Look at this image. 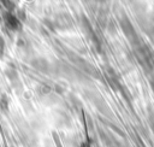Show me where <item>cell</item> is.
Segmentation results:
<instances>
[{"instance_id":"5","label":"cell","mask_w":154,"mask_h":147,"mask_svg":"<svg viewBox=\"0 0 154 147\" xmlns=\"http://www.w3.org/2000/svg\"><path fill=\"white\" fill-rule=\"evenodd\" d=\"M32 66L35 69H37L38 71H42V72H47L48 69H49V64L47 60H45L43 58H37L35 60H32Z\"/></svg>"},{"instance_id":"4","label":"cell","mask_w":154,"mask_h":147,"mask_svg":"<svg viewBox=\"0 0 154 147\" xmlns=\"http://www.w3.org/2000/svg\"><path fill=\"white\" fill-rule=\"evenodd\" d=\"M81 24H82L83 31L85 33V35H87L90 40H91L94 36H96V35H94V30H93V27H91L90 20H89L85 16H82V18H81Z\"/></svg>"},{"instance_id":"6","label":"cell","mask_w":154,"mask_h":147,"mask_svg":"<svg viewBox=\"0 0 154 147\" xmlns=\"http://www.w3.org/2000/svg\"><path fill=\"white\" fill-rule=\"evenodd\" d=\"M148 123H149L150 128L154 130V110H149V112H148Z\"/></svg>"},{"instance_id":"7","label":"cell","mask_w":154,"mask_h":147,"mask_svg":"<svg viewBox=\"0 0 154 147\" xmlns=\"http://www.w3.org/2000/svg\"><path fill=\"white\" fill-rule=\"evenodd\" d=\"M149 83H150V88H152V90L154 93V74L149 77Z\"/></svg>"},{"instance_id":"3","label":"cell","mask_w":154,"mask_h":147,"mask_svg":"<svg viewBox=\"0 0 154 147\" xmlns=\"http://www.w3.org/2000/svg\"><path fill=\"white\" fill-rule=\"evenodd\" d=\"M55 24H57V27L59 29L65 30V29H70L73 25V20H72V18H71L70 14H67V13H60L55 18Z\"/></svg>"},{"instance_id":"1","label":"cell","mask_w":154,"mask_h":147,"mask_svg":"<svg viewBox=\"0 0 154 147\" xmlns=\"http://www.w3.org/2000/svg\"><path fill=\"white\" fill-rule=\"evenodd\" d=\"M134 53H135V57H136L138 64L143 67V70L147 74H152V71L154 69V64H153L154 57H153L150 48L146 45H141L135 48Z\"/></svg>"},{"instance_id":"8","label":"cell","mask_w":154,"mask_h":147,"mask_svg":"<svg viewBox=\"0 0 154 147\" xmlns=\"http://www.w3.org/2000/svg\"><path fill=\"white\" fill-rule=\"evenodd\" d=\"M54 139H55V143H57V146H58V147H61V143H60V140H59V137L57 136V134H54Z\"/></svg>"},{"instance_id":"10","label":"cell","mask_w":154,"mask_h":147,"mask_svg":"<svg viewBox=\"0 0 154 147\" xmlns=\"http://www.w3.org/2000/svg\"><path fill=\"white\" fill-rule=\"evenodd\" d=\"M153 64H154V60H153Z\"/></svg>"},{"instance_id":"9","label":"cell","mask_w":154,"mask_h":147,"mask_svg":"<svg viewBox=\"0 0 154 147\" xmlns=\"http://www.w3.org/2000/svg\"><path fill=\"white\" fill-rule=\"evenodd\" d=\"M109 147H113V146H109Z\"/></svg>"},{"instance_id":"2","label":"cell","mask_w":154,"mask_h":147,"mask_svg":"<svg viewBox=\"0 0 154 147\" xmlns=\"http://www.w3.org/2000/svg\"><path fill=\"white\" fill-rule=\"evenodd\" d=\"M117 18H118L119 25H120V28H122L124 35L126 36V39L135 46V48L138 47V46H141V45H142V43H141V39H140V36L137 35V33H136V30H135L132 23H131L130 19L126 17V14H124V13H123V14H119V16H117Z\"/></svg>"}]
</instances>
